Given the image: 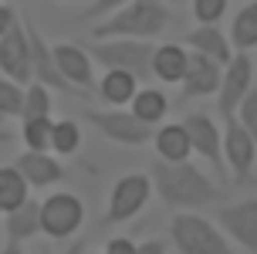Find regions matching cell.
Masks as SVG:
<instances>
[{
	"label": "cell",
	"mask_w": 257,
	"mask_h": 254,
	"mask_svg": "<svg viewBox=\"0 0 257 254\" xmlns=\"http://www.w3.org/2000/svg\"><path fill=\"white\" fill-rule=\"evenodd\" d=\"M149 183L159 193V200L176 210L200 207V203H210L220 197V187L210 177H203V170H196L190 159H180V163L156 159L149 170Z\"/></svg>",
	"instance_id": "obj_1"
},
{
	"label": "cell",
	"mask_w": 257,
	"mask_h": 254,
	"mask_svg": "<svg viewBox=\"0 0 257 254\" xmlns=\"http://www.w3.org/2000/svg\"><path fill=\"white\" fill-rule=\"evenodd\" d=\"M169 24V11L163 7V0H128L118 11H112L102 24L91 27L95 41L108 38H156L163 34Z\"/></svg>",
	"instance_id": "obj_2"
},
{
	"label": "cell",
	"mask_w": 257,
	"mask_h": 254,
	"mask_svg": "<svg viewBox=\"0 0 257 254\" xmlns=\"http://www.w3.org/2000/svg\"><path fill=\"white\" fill-rule=\"evenodd\" d=\"M88 58L98 61L102 68H118L128 71L139 81L153 78V44L146 38H118V41H95L88 48Z\"/></svg>",
	"instance_id": "obj_3"
},
{
	"label": "cell",
	"mask_w": 257,
	"mask_h": 254,
	"mask_svg": "<svg viewBox=\"0 0 257 254\" xmlns=\"http://www.w3.org/2000/svg\"><path fill=\"white\" fill-rule=\"evenodd\" d=\"M169 237L180 254H233L227 237L200 214H176L169 220Z\"/></svg>",
	"instance_id": "obj_4"
},
{
	"label": "cell",
	"mask_w": 257,
	"mask_h": 254,
	"mask_svg": "<svg viewBox=\"0 0 257 254\" xmlns=\"http://www.w3.org/2000/svg\"><path fill=\"white\" fill-rule=\"evenodd\" d=\"M81 220H85V203L75 193H51L41 203V230L54 241L71 237L81 227Z\"/></svg>",
	"instance_id": "obj_5"
},
{
	"label": "cell",
	"mask_w": 257,
	"mask_h": 254,
	"mask_svg": "<svg viewBox=\"0 0 257 254\" xmlns=\"http://www.w3.org/2000/svg\"><path fill=\"white\" fill-rule=\"evenodd\" d=\"M250 78H254V61H250L247 51L233 54L230 61L223 64V75H220V85H217V92H220L217 95V109H220L223 119H233L240 99L250 92Z\"/></svg>",
	"instance_id": "obj_6"
},
{
	"label": "cell",
	"mask_w": 257,
	"mask_h": 254,
	"mask_svg": "<svg viewBox=\"0 0 257 254\" xmlns=\"http://www.w3.org/2000/svg\"><path fill=\"white\" fill-rule=\"evenodd\" d=\"M88 122H95L98 132H105L112 142L122 146H142V142L153 139L156 126L142 122L139 115L125 112V109H108V112H88Z\"/></svg>",
	"instance_id": "obj_7"
},
{
	"label": "cell",
	"mask_w": 257,
	"mask_h": 254,
	"mask_svg": "<svg viewBox=\"0 0 257 254\" xmlns=\"http://www.w3.org/2000/svg\"><path fill=\"white\" fill-rule=\"evenodd\" d=\"M149 193H153L149 177H142V173H128V177H122L115 187H112L105 224H125V220H132V217L146 207Z\"/></svg>",
	"instance_id": "obj_8"
},
{
	"label": "cell",
	"mask_w": 257,
	"mask_h": 254,
	"mask_svg": "<svg viewBox=\"0 0 257 254\" xmlns=\"http://www.w3.org/2000/svg\"><path fill=\"white\" fill-rule=\"evenodd\" d=\"M220 149H223V163L233 170V180L237 183H247L250 180V170L257 163V146L250 139V132L237 122V115L227 119V129L220 132Z\"/></svg>",
	"instance_id": "obj_9"
},
{
	"label": "cell",
	"mask_w": 257,
	"mask_h": 254,
	"mask_svg": "<svg viewBox=\"0 0 257 254\" xmlns=\"http://www.w3.org/2000/svg\"><path fill=\"white\" fill-rule=\"evenodd\" d=\"M24 31H27V44H31V78L38 81V85H44V89L51 92H71V95H81V92H75L68 81H64V75L58 71V64H54V51L48 48V41L41 38V31L31 21H24Z\"/></svg>",
	"instance_id": "obj_10"
},
{
	"label": "cell",
	"mask_w": 257,
	"mask_h": 254,
	"mask_svg": "<svg viewBox=\"0 0 257 254\" xmlns=\"http://www.w3.org/2000/svg\"><path fill=\"white\" fill-rule=\"evenodd\" d=\"M0 75L14 78L17 85L31 81V44L21 21L7 27V34H0Z\"/></svg>",
	"instance_id": "obj_11"
},
{
	"label": "cell",
	"mask_w": 257,
	"mask_h": 254,
	"mask_svg": "<svg viewBox=\"0 0 257 254\" xmlns=\"http://www.w3.org/2000/svg\"><path fill=\"white\" fill-rule=\"evenodd\" d=\"M223 75V64L206 58L200 51H186V71H183V99H200V95H213Z\"/></svg>",
	"instance_id": "obj_12"
},
{
	"label": "cell",
	"mask_w": 257,
	"mask_h": 254,
	"mask_svg": "<svg viewBox=\"0 0 257 254\" xmlns=\"http://www.w3.org/2000/svg\"><path fill=\"white\" fill-rule=\"evenodd\" d=\"M183 129L190 136V149L200 152L206 163L220 173L223 170V149H220V129L213 126V119L203 115V112H190L183 119Z\"/></svg>",
	"instance_id": "obj_13"
},
{
	"label": "cell",
	"mask_w": 257,
	"mask_h": 254,
	"mask_svg": "<svg viewBox=\"0 0 257 254\" xmlns=\"http://www.w3.org/2000/svg\"><path fill=\"white\" fill-rule=\"evenodd\" d=\"M220 227L230 234L233 241L247 247L250 254H257V200H244L233 207H220Z\"/></svg>",
	"instance_id": "obj_14"
},
{
	"label": "cell",
	"mask_w": 257,
	"mask_h": 254,
	"mask_svg": "<svg viewBox=\"0 0 257 254\" xmlns=\"http://www.w3.org/2000/svg\"><path fill=\"white\" fill-rule=\"evenodd\" d=\"M54 51V64L58 71L64 75V81L71 85L75 92H91L95 89V68H91V58L85 48L78 44H58Z\"/></svg>",
	"instance_id": "obj_15"
},
{
	"label": "cell",
	"mask_w": 257,
	"mask_h": 254,
	"mask_svg": "<svg viewBox=\"0 0 257 254\" xmlns=\"http://www.w3.org/2000/svg\"><path fill=\"white\" fill-rule=\"evenodd\" d=\"M17 173L27 180V187H54L58 180L64 177V170H61V163L54 159V156H48L44 149H27V152H21L17 156Z\"/></svg>",
	"instance_id": "obj_16"
},
{
	"label": "cell",
	"mask_w": 257,
	"mask_h": 254,
	"mask_svg": "<svg viewBox=\"0 0 257 254\" xmlns=\"http://www.w3.org/2000/svg\"><path fill=\"white\" fill-rule=\"evenodd\" d=\"M7 237L11 241H27V237H38L41 234V200H31L27 197L24 203H17L14 210H7Z\"/></svg>",
	"instance_id": "obj_17"
},
{
	"label": "cell",
	"mask_w": 257,
	"mask_h": 254,
	"mask_svg": "<svg viewBox=\"0 0 257 254\" xmlns=\"http://www.w3.org/2000/svg\"><path fill=\"white\" fill-rule=\"evenodd\" d=\"M186 44H190L193 51L206 54V58H213L217 64H227L233 58L230 54V41L220 34L217 24H200L196 31H190V34H186Z\"/></svg>",
	"instance_id": "obj_18"
},
{
	"label": "cell",
	"mask_w": 257,
	"mask_h": 254,
	"mask_svg": "<svg viewBox=\"0 0 257 254\" xmlns=\"http://www.w3.org/2000/svg\"><path fill=\"white\" fill-rule=\"evenodd\" d=\"M95 89H98V95H102L108 105L125 109V102H132V95L139 92V78L128 75V71H118V68H105L102 81H98Z\"/></svg>",
	"instance_id": "obj_19"
},
{
	"label": "cell",
	"mask_w": 257,
	"mask_h": 254,
	"mask_svg": "<svg viewBox=\"0 0 257 254\" xmlns=\"http://www.w3.org/2000/svg\"><path fill=\"white\" fill-rule=\"evenodd\" d=\"M153 142H156V152L159 159H169V163H180V159H190V136L183 122H169V126L156 129L153 132Z\"/></svg>",
	"instance_id": "obj_20"
},
{
	"label": "cell",
	"mask_w": 257,
	"mask_h": 254,
	"mask_svg": "<svg viewBox=\"0 0 257 254\" xmlns=\"http://www.w3.org/2000/svg\"><path fill=\"white\" fill-rule=\"evenodd\" d=\"M183 71H186V51L180 44H163V48H153V75L166 85H176L183 81Z\"/></svg>",
	"instance_id": "obj_21"
},
{
	"label": "cell",
	"mask_w": 257,
	"mask_h": 254,
	"mask_svg": "<svg viewBox=\"0 0 257 254\" xmlns=\"http://www.w3.org/2000/svg\"><path fill=\"white\" fill-rule=\"evenodd\" d=\"M128 112L139 115L142 122H149V126L163 122V115L169 112L166 92H159V89H139L136 95H132V109H128Z\"/></svg>",
	"instance_id": "obj_22"
},
{
	"label": "cell",
	"mask_w": 257,
	"mask_h": 254,
	"mask_svg": "<svg viewBox=\"0 0 257 254\" xmlns=\"http://www.w3.org/2000/svg\"><path fill=\"white\" fill-rule=\"evenodd\" d=\"M27 180L17 173V166H0V214L14 210L17 203L27 200Z\"/></svg>",
	"instance_id": "obj_23"
},
{
	"label": "cell",
	"mask_w": 257,
	"mask_h": 254,
	"mask_svg": "<svg viewBox=\"0 0 257 254\" xmlns=\"http://www.w3.org/2000/svg\"><path fill=\"white\" fill-rule=\"evenodd\" d=\"M257 44V0H250L244 11L233 17V48L250 51Z\"/></svg>",
	"instance_id": "obj_24"
},
{
	"label": "cell",
	"mask_w": 257,
	"mask_h": 254,
	"mask_svg": "<svg viewBox=\"0 0 257 254\" xmlns=\"http://www.w3.org/2000/svg\"><path fill=\"white\" fill-rule=\"evenodd\" d=\"M78 146H81V129H78V122H71V119L54 122V126H51V142H48V149L61 152V156H71Z\"/></svg>",
	"instance_id": "obj_25"
},
{
	"label": "cell",
	"mask_w": 257,
	"mask_h": 254,
	"mask_svg": "<svg viewBox=\"0 0 257 254\" xmlns=\"http://www.w3.org/2000/svg\"><path fill=\"white\" fill-rule=\"evenodd\" d=\"M41 115H51V95H48V89L44 85H31V89L24 92V105H21V119H41Z\"/></svg>",
	"instance_id": "obj_26"
},
{
	"label": "cell",
	"mask_w": 257,
	"mask_h": 254,
	"mask_svg": "<svg viewBox=\"0 0 257 254\" xmlns=\"http://www.w3.org/2000/svg\"><path fill=\"white\" fill-rule=\"evenodd\" d=\"M51 115H41V119H27L24 122V142L27 149H48L51 142Z\"/></svg>",
	"instance_id": "obj_27"
},
{
	"label": "cell",
	"mask_w": 257,
	"mask_h": 254,
	"mask_svg": "<svg viewBox=\"0 0 257 254\" xmlns=\"http://www.w3.org/2000/svg\"><path fill=\"white\" fill-rule=\"evenodd\" d=\"M21 105H24V89L14 78L0 75V115H21Z\"/></svg>",
	"instance_id": "obj_28"
},
{
	"label": "cell",
	"mask_w": 257,
	"mask_h": 254,
	"mask_svg": "<svg viewBox=\"0 0 257 254\" xmlns=\"http://www.w3.org/2000/svg\"><path fill=\"white\" fill-rule=\"evenodd\" d=\"M233 115H237V122L250 132V139H254V146H257V92H247Z\"/></svg>",
	"instance_id": "obj_29"
},
{
	"label": "cell",
	"mask_w": 257,
	"mask_h": 254,
	"mask_svg": "<svg viewBox=\"0 0 257 254\" xmlns=\"http://www.w3.org/2000/svg\"><path fill=\"white\" fill-rule=\"evenodd\" d=\"M223 11H227V0H193V14L200 24H217Z\"/></svg>",
	"instance_id": "obj_30"
},
{
	"label": "cell",
	"mask_w": 257,
	"mask_h": 254,
	"mask_svg": "<svg viewBox=\"0 0 257 254\" xmlns=\"http://www.w3.org/2000/svg\"><path fill=\"white\" fill-rule=\"evenodd\" d=\"M122 4H128V0H95L88 11H85V17H105V14H112V11H118Z\"/></svg>",
	"instance_id": "obj_31"
},
{
	"label": "cell",
	"mask_w": 257,
	"mask_h": 254,
	"mask_svg": "<svg viewBox=\"0 0 257 254\" xmlns=\"http://www.w3.org/2000/svg\"><path fill=\"white\" fill-rule=\"evenodd\" d=\"M105 254H136V244L128 241V237H115V241H108Z\"/></svg>",
	"instance_id": "obj_32"
},
{
	"label": "cell",
	"mask_w": 257,
	"mask_h": 254,
	"mask_svg": "<svg viewBox=\"0 0 257 254\" xmlns=\"http://www.w3.org/2000/svg\"><path fill=\"white\" fill-rule=\"evenodd\" d=\"M17 24V14L7 7V4H0V34H7V27Z\"/></svg>",
	"instance_id": "obj_33"
},
{
	"label": "cell",
	"mask_w": 257,
	"mask_h": 254,
	"mask_svg": "<svg viewBox=\"0 0 257 254\" xmlns=\"http://www.w3.org/2000/svg\"><path fill=\"white\" fill-rule=\"evenodd\" d=\"M136 254H166L163 241H146V244H136Z\"/></svg>",
	"instance_id": "obj_34"
},
{
	"label": "cell",
	"mask_w": 257,
	"mask_h": 254,
	"mask_svg": "<svg viewBox=\"0 0 257 254\" xmlns=\"http://www.w3.org/2000/svg\"><path fill=\"white\" fill-rule=\"evenodd\" d=\"M0 254H24V247H21V241H7V247Z\"/></svg>",
	"instance_id": "obj_35"
},
{
	"label": "cell",
	"mask_w": 257,
	"mask_h": 254,
	"mask_svg": "<svg viewBox=\"0 0 257 254\" xmlns=\"http://www.w3.org/2000/svg\"><path fill=\"white\" fill-rule=\"evenodd\" d=\"M11 139V132H7V129H0V142H7Z\"/></svg>",
	"instance_id": "obj_36"
},
{
	"label": "cell",
	"mask_w": 257,
	"mask_h": 254,
	"mask_svg": "<svg viewBox=\"0 0 257 254\" xmlns=\"http://www.w3.org/2000/svg\"><path fill=\"white\" fill-rule=\"evenodd\" d=\"M41 254H61V251H54V247H44V251H41Z\"/></svg>",
	"instance_id": "obj_37"
},
{
	"label": "cell",
	"mask_w": 257,
	"mask_h": 254,
	"mask_svg": "<svg viewBox=\"0 0 257 254\" xmlns=\"http://www.w3.org/2000/svg\"><path fill=\"white\" fill-rule=\"evenodd\" d=\"M88 254H105V251H88Z\"/></svg>",
	"instance_id": "obj_38"
},
{
	"label": "cell",
	"mask_w": 257,
	"mask_h": 254,
	"mask_svg": "<svg viewBox=\"0 0 257 254\" xmlns=\"http://www.w3.org/2000/svg\"><path fill=\"white\" fill-rule=\"evenodd\" d=\"M169 4H183V0H169Z\"/></svg>",
	"instance_id": "obj_39"
}]
</instances>
